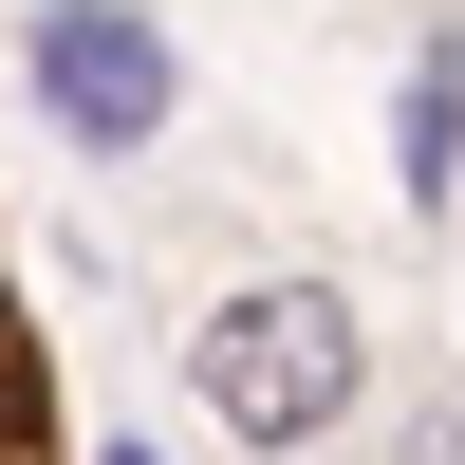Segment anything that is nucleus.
Instances as JSON below:
<instances>
[{
	"label": "nucleus",
	"mask_w": 465,
	"mask_h": 465,
	"mask_svg": "<svg viewBox=\"0 0 465 465\" xmlns=\"http://www.w3.org/2000/svg\"><path fill=\"white\" fill-rule=\"evenodd\" d=\"M447 149H465V37L410 56V186H429V205H447Z\"/></svg>",
	"instance_id": "obj_4"
},
{
	"label": "nucleus",
	"mask_w": 465,
	"mask_h": 465,
	"mask_svg": "<svg viewBox=\"0 0 465 465\" xmlns=\"http://www.w3.org/2000/svg\"><path fill=\"white\" fill-rule=\"evenodd\" d=\"M0 465H74V447H56V372H37V317H19V280H0Z\"/></svg>",
	"instance_id": "obj_3"
},
{
	"label": "nucleus",
	"mask_w": 465,
	"mask_h": 465,
	"mask_svg": "<svg viewBox=\"0 0 465 465\" xmlns=\"http://www.w3.org/2000/svg\"><path fill=\"white\" fill-rule=\"evenodd\" d=\"M410 465H465V429H447V410H429V429H410Z\"/></svg>",
	"instance_id": "obj_5"
},
{
	"label": "nucleus",
	"mask_w": 465,
	"mask_h": 465,
	"mask_svg": "<svg viewBox=\"0 0 465 465\" xmlns=\"http://www.w3.org/2000/svg\"><path fill=\"white\" fill-rule=\"evenodd\" d=\"M354 391H372L354 298H317V280H298V298H223V317H205V410H223L242 447H280V465H298Z\"/></svg>",
	"instance_id": "obj_1"
},
{
	"label": "nucleus",
	"mask_w": 465,
	"mask_h": 465,
	"mask_svg": "<svg viewBox=\"0 0 465 465\" xmlns=\"http://www.w3.org/2000/svg\"><path fill=\"white\" fill-rule=\"evenodd\" d=\"M37 94H56L74 149H149L168 131V37L112 19V0H56V19H37Z\"/></svg>",
	"instance_id": "obj_2"
}]
</instances>
